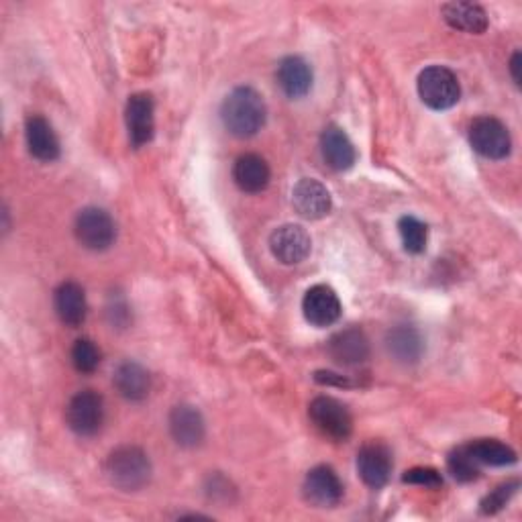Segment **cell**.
I'll return each instance as SVG.
<instances>
[{"label": "cell", "mask_w": 522, "mask_h": 522, "mask_svg": "<svg viewBox=\"0 0 522 522\" xmlns=\"http://www.w3.org/2000/svg\"><path fill=\"white\" fill-rule=\"evenodd\" d=\"M329 353L341 365H359L370 357L368 335L357 327L339 331L329 341Z\"/></svg>", "instance_id": "obj_17"}, {"label": "cell", "mask_w": 522, "mask_h": 522, "mask_svg": "<svg viewBox=\"0 0 522 522\" xmlns=\"http://www.w3.org/2000/svg\"><path fill=\"white\" fill-rule=\"evenodd\" d=\"M388 353L400 363H416L423 357L425 341L421 333L410 325H398L386 335Z\"/></svg>", "instance_id": "obj_22"}, {"label": "cell", "mask_w": 522, "mask_h": 522, "mask_svg": "<svg viewBox=\"0 0 522 522\" xmlns=\"http://www.w3.org/2000/svg\"><path fill=\"white\" fill-rule=\"evenodd\" d=\"M469 143L488 160L508 158L512 141L506 125L494 117H478L469 125Z\"/></svg>", "instance_id": "obj_7"}, {"label": "cell", "mask_w": 522, "mask_h": 522, "mask_svg": "<svg viewBox=\"0 0 522 522\" xmlns=\"http://www.w3.org/2000/svg\"><path fill=\"white\" fill-rule=\"evenodd\" d=\"M74 233L86 249L107 251L117 239V225L104 208L88 206L76 217Z\"/></svg>", "instance_id": "obj_4"}, {"label": "cell", "mask_w": 522, "mask_h": 522, "mask_svg": "<svg viewBox=\"0 0 522 522\" xmlns=\"http://www.w3.org/2000/svg\"><path fill=\"white\" fill-rule=\"evenodd\" d=\"M170 433L180 447L186 449L198 447L204 441V433H206L202 414L190 404L176 406L170 412Z\"/></svg>", "instance_id": "obj_15"}, {"label": "cell", "mask_w": 522, "mask_h": 522, "mask_svg": "<svg viewBox=\"0 0 522 522\" xmlns=\"http://www.w3.org/2000/svg\"><path fill=\"white\" fill-rule=\"evenodd\" d=\"M310 235L300 225H282L270 235L272 255L284 266H296L310 253Z\"/></svg>", "instance_id": "obj_13"}, {"label": "cell", "mask_w": 522, "mask_h": 522, "mask_svg": "<svg viewBox=\"0 0 522 522\" xmlns=\"http://www.w3.org/2000/svg\"><path fill=\"white\" fill-rule=\"evenodd\" d=\"M419 96L433 111H447L459 102L461 86L457 76L445 66H431L419 76Z\"/></svg>", "instance_id": "obj_3"}, {"label": "cell", "mask_w": 522, "mask_h": 522, "mask_svg": "<svg viewBox=\"0 0 522 522\" xmlns=\"http://www.w3.org/2000/svg\"><path fill=\"white\" fill-rule=\"evenodd\" d=\"M104 472L113 486L125 492H137L149 484L151 461L141 447L121 445L107 457Z\"/></svg>", "instance_id": "obj_2"}, {"label": "cell", "mask_w": 522, "mask_h": 522, "mask_svg": "<svg viewBox=\"0 0 522 522\" xmlns=\"http://www.w3.org/2000/svg\"><path fill=\"white\" fill-rule=\"evenodd\" d=\"M115 388L117 392L131 402H141L147 398L151 390V376L137 361H123L115 372Z\"/></svg>", "instance_id": "obj_20"}, {"label": "cell", "mask_w": 522, "mask_h": 522, "mask_svg": "<svg viewBox=\"0 0 522 522\" xmlns=\"http://www.w3.org/2000/svg\"><path fill=\"white\" fill-rule=\"evenodd\" d=\"M518 70H520V51H516V54H514L512 60H510V72H512L514 84H520V74H518Z\"/></svg>", "instance_id": "obj_30"}, {"label": "cell", "mask_w": 522, "mask_h": 522, "mask_svg": "<svg viewBox=\"0 0 522 522\" xmlns=\"http://www.w3.org/2000/svg\"><path fill=\"white\" fill-rule=\"evenodd\" d=\"M127 129L133 147H143L153 139L155 133V102L147 92H137L127 100Z\"/></svg>", "instance_id": "obj_10"}, {"label": "cell", "mask_w": 522, "mask_h": 522, "mask_svg": "<svg viewBox=\"0 0 522 522\" xmlns=\"http://www.w3.org/2000/svg\"><path fill=\"white\" fill-rule=\"evenodd\" d=\"M292 204L300 217L308 221H319L331 213L333 198L327 186L319 180L302 178L292 190Z\"/></svg>", "instance_id": "obj_9"}, {"label": "cell", "mask_w": 522, "mask_h": 522, "mask_svg": "<svg viewBox=\"0 0 522 522\" xmlns=\"http://www.w3.org/2000/svg\"><path fill=\"white\" fill-rule=\"evenodd\" d=\"M398 231H400V239L402 245L408 253L419 255L427 249V239H429V231L427 225L421 223L416 217H402L398 221Z\"/></svg>", "instance_id": "obj_26"}, {"label": "cell", "mask_w": 522, "mask_h": 522, "mask_svg": "<svg viewBox=\"0 0 522 522\" xmlns=\"http://www.w3.org/2000/svg\"><path fill=\"white\" fill-rule=\"evenodd\" d=\"M270 178H272V172H270L268 162L257 153L241 155L233 166V180L247 194L264 192L270 184Z\"/></svg>", "instance_id": "obj_18"}, {"label": "cell", "mask_w": 522, "mask_h": 522, "mask_svg": "<svg viewBox=\"0 0 522 522\" xmlns=\"http://www.w3.org/2000/svg\"><path fill=\"white\" fill-rule=\"evenodd\" d=\"M392 453L382 443H370L357 453V472L365 486L380 490L388 484L392 474Z\"/></svg>", "instance_id": "obj_12"}, {"label": "cell", "mask_w": 522, "mask_h": 522, "mask_svg": "<svg viewBox=\"0 0 522 522\" xmlns=\"http://www.w3.org/2000/svg\"><path fill=\"white\" fill-rule=\"evenodd\" d=\"M321 153H323V160L327 162V166L337 172H345V170L353 168V164L357 160V153H355V147H353L349 135L337 125H329L323 131Z\"/></svg>", "instance_id": "obj_16"}, {"label": "cell", "mask_w": 522, "mask_h": 522, "mask_svg": "<svg viewBox=\"0 0 522 522\" xmlns=\"http://www.w3.org/2000/svg\"><path fill=\"white\" fill-rule=\"evenodd\" d=\"M66 423L78 437H92L104 423V400L94 390H82L72 396L66 408Z\"/></svg>", "instance_id": "obj_6"}, {"label": "cell", "mask_w": 522, "mask_h": 522, "mask_svg": "<svg viewBox=\"0 0 522 522\" xmlns=\"http://www.w3.org/2000/svg\"><path fill=\"white\" fill-rule=\"evenodd\" d=\"M302 312L304 319L312 327H331L341 317V300L337 292L327 284H317L306 290L302 298Z\"/></svg>", "instance_id": "obj_8"}, {"label": "cell", "mask_w": 522, "mask_h": 522, "mask_svg": "<svg viewBox=\"0 0 522 522\" xmlns=\"http://www.w3.org/2000/svg\"><path fill=\"white\" fill-rule=\"evenodd\" d=\"M304 496L310 504L319 508L337 506L343 498V484L335 469L329 465L312 467L304 480Z\"/></svg>", "instance_id": "obj_11"}, {"label": "cell", "mask_w": 522, "mask_h": 522, "mask_svg": "<svg viewBox=\"0 0 522 522\" xmlns=\"http://www.w3.org/2000/svg\"><path fill=\"white\" fill-rule=\"evenodd\" d=\"M447 467L457 482L467 484V482H474L480 478L482 465L476 461V457L472 455V451H469L467 445H461L455 451H451V455L447 459Z\"/></svg>", "instance_id": "obj_25"}, {"label": "cell", "mask_w": 522, "mask_h": 522, "mask_svg": "<svg viewBox=\"0 0 522 522\" xmlns=\"http://www.w3.org/2000/svg\"><path fill=\"white\" fill-rule=\"evenodd\" d=\"M518 486H520L518 480H512V482L500 484L496 490H492L480 504L482 514H496V512H500L510 502V498L516 494Z\"/></svg>", "instance_id": "obj_28"}, {"label": "cell", "mask_w": 522, "mask_h": 522, "mask_svg": "<svg viewBox=\"0 0 522 522\" xmlns=\"http://www.w3.org/2000/svg\"><path fill=\"white\" fill-rule=\"evenodd\" d=\"M266 117H268L266 102L251 86H239L223 100V107H221L223 125L231 135L239 139H249L257 135L261 129H264Z\"/></svg>", "instance_id": "obj_1"}, {"label": "cell", "mask_w": 522, "mask_h": 522, "mask_svg": "<svg viewBox=\"0 0 522 522\" xmlns=\"http://www.w3.org/2000/svg\"><path fill=\"white\" fill-rule=\"evenodd\" d=\"M25 139L29 153L35 160L51 164L60 158V139L43 117L31 115L25 123Z\"/></svg>", "instance_id": "obj_14"}, {"label": "cell", "mask_w": 522, "mask_h": 522, "mask_svg": "<svg viewBox=\"0 0 522 522\" xmlns=\"http://www.w3.org/2000/svg\"><path fill=\"white\" fill-rule=\"evenodd\" d=\"M278 84L288 98H302L312 88V70L302 58L288 56L278 66Z\"/></svg>", "instance_id": "obj_21"}, {"label": "cell", "mask_w": 522, "mask_h": 522, "mask_svg": "<svg viewBox=\"0 0 522 522\" xmlns=\"http://www.w3.org/2000/svg\"><path fill=\"white\" fill-rule=\"evenodd\" d=\"M472 455L480 465H492V467H504L516 463V453L510 445L496 441V439H480L467 445Z\"/></svg>", "instance_id": "obj_24"}, {"label": "cell", "mask_w": 522, "mask_h": 522, "mask_svg": "<svg viewBox=\"0 0 522 522\" xmlns=\"http://www.w3.org/2000/svg\"><path fill=\"white\" fill-rule=\"evenodd\" d=\"M54 306L60 321L72 329L80 327L86 321V312H88L86 294L84 288L76 282H64L58 286L54 294Z\"/></svg>", "instance_id": "obj_19"}, {"label": "cell", "mask_w": 522, "mask_h": 522, "mask_svg": "<svg viewBox=\"0 0 522 522\" xmlns=\"http://www.w3.org/2000/svg\"><path fill=\"white\" fill-rule=\"evenodd\" d=\"M443 19L453 29L480 35L488 29V15L480 5L474 3H447L441 7Z\"/></svg>", "instance_id": "obj_23"}, {"label": "cell", "mask_w": 522, "mask_h": 522, "mask_svg": "<svg viewBox=\"0 0 522 522\" xmlns=\"http://www.w3.org/2000/svg\"><path fill=\"white\" fill-rule=\"evenodd\" d=\"M102 353L92 339H78L72 347V363L80 374H92L100 365Z\"/></svg>", "instance_id": "obj_27"}, {"label": "cell", "mask_w": 522, "mask_h": 522, "mask_svg": "<svg viewBox=\"0 0 522 522\" xmlns=\"http://www.w3.org/2000/svg\"><path fill=\"white\" fill-rule=\"evenodd\" d=\"M402 482L414 484V486H425V488H441L443 478L433 467H412L404 474Z\"/></svg>", "instance_id": "obj_29"}, {"label": "cell", "mask_w": 522, "mask_h": 522, "mask_svg": "<svg viewBox=\"0 0 522 522\" xmlns=\"http://www.w3.org/2000/svg\"><path fill=\"white\" fill-rule=\"evenodd\" d=\"M310 421L329 439L347 441L353 431L349 408L333 396H319L308 406Z\"/></svg>", "instance_id": "obj_5"}]
</instances>
